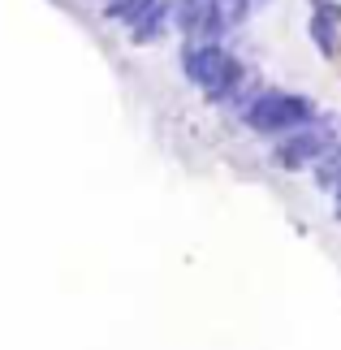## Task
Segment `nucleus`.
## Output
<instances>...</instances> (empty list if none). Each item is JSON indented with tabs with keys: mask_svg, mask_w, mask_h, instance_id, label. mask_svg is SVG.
I'll use <instances>...</instances> for the list:
<instances>
[{
	"mask_svg": "<svg viewBox=\"0 0 341 350\" xmlns=\"http://www.w3.org/2000/svg\"><path fill=\"white\" fill-rule=\"evenodd\" d=\"M173 26L186 39H225L234 31L225 0H173Z\"/></svg>",
	"mask_w": 341,
	"mask_h": 350,
	"instance_id": "nucleus-5",
	"label": "nucleus"
},
{
	"mask_svg": "<svg viewBox=\"0 0 341 350\" xmlns=\"http://www.w3.org/2000/svg\"><path fill=\"white\" fill-rule=\"evenodd\" d=\"M316 186H324V191H337L341 186V147H329L316 160Z\"/></svg>",
	"mask_w": 341,
	"mask_h": 350,
	"instance_id": "nucleus-7",
	"label": "nucleus"
},
{
	"mask_svg": "<svg viewBox=\"0 0 341 350\" xmlns=\"http://www.w3.org/2000/svg\"><path fill=\"white\" fill-rule=\"evenodd\" d=\"M264 5H272V0H225V9H229V18H234V26L247 22V18H255Z\"/></svg>",
	"mask_w": 341,
	"mask_h": 350,
	"instance_id": "nucleus-8",
	"label": "nucleus"
},
{
	"mask_svg": "<svg viewBox=\"0 0 341 350\" xmlns=\"http://www.w3.org/2000/svg\"><path fill=\"white\" fill-rule=\"evenodd\" d=\"M329 147H333V130H329V121H320V113H316L307 126L272 139V165L281 173H307V169H316V160L329 152Z\"/></svg>",
	"mask_w": 341,
	"mask_h": 350,
	"instance_id": "nucleus-3",
	"label": "nucleus"
},
{
	"mask_svg": "<svg viewBox=\"0 0 341 350\" xmlns=\"http://www.w3.org/2000/svg\"><path fill=\"white\" fill-rule=\"evenodd\" d=\"M104 13L126 26L130 44H160L173 31V0H104Z\"/></svg>",
	"mask_w": 341,
	"mask_h": 350,
	"instance_id": "nucleus-4",
	"label": "nucleus"
},
{
	"mask_svg": "<svg viewBox=\"0 0 341 350\" xmlns=\"http://www.w3.org/2000/svg\"><path fill=\"white\" fill-rule=\"evenodd\" d=\"M311 117H316V100L285 87H251L247 100L238 104V121L259 139H281V134L307 126Z\"/></svg>",
	"mask_w": 341,
	"mask_h": 350,
	"instance_id": "nucleus-2",
	"label": "nucleus"
},
{
	"mask_svg": "<svg viewBox=\"0 0 341 350\" xmlns=\"http://www.w3.org/2000/svg\"><path fill=\"white\" fill-rule=\"evenodd\" d=\"M182 74L203 91V100H212V104H242L247 91H251L247 61L234 57L221 39H186Z\"/></svg>",
	"mask_w": 341,
	"mask_h": 350,
	"instance_id": "nucleus-1",
	"label": "nucleus"
},
{
	"mask_svg": "<svg viewBox=\"0 0 341 350\" xmlns=\"http://www.w3.org/2000/svg\"><path fill=\"white\" fill-rule=\"evenodd\" d=\"M337 26H341V13L329 5V0H316V13H311V44H316L324 57H337Z\"/></svg>",
	"mask_w": 341,
	"mask_h": 350,
	"instance_id": "nucleus-6",
	"label": "nucleus"
}]
</instances>
